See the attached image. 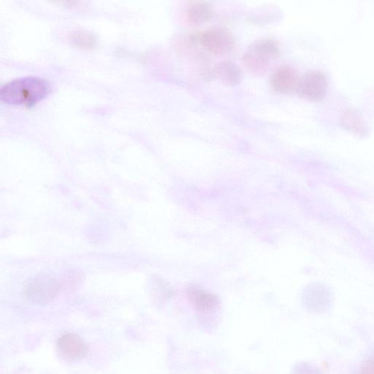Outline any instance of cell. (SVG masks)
<instances>
[{
  "label": "cell",
  "instance_id": "cell-10",
  "mask_svg": "<svg viewBox=\"0 0 374 374\" xmlns=\"http://www.w3.org/2000/svg\"><path fill=\"white\" fill-rule=\"evenodd\" d=\"M213 16V8L206 1L197 0L192 1L187 5L186 10V19L191 26L202 25L209 21Z\"/></svg>",
  "mask_w": 374,
  "mask_h": 374
},
{
  "label": "cell",
  "instance_id": "cell-7",
  "mask_svg": "<svg viewBox=\"0 0 374 374\" xmlns=\"http://www.w3.org/2000/svg\"><path fill=\"white\" fill-rule=\"evenodd\" d=\"M57 347L60 355L71 362L83 359L87 355L89 350L84 340L73 332L62 334L57 340Z\"/></svg>",
  "mask_w": 374,
  "mask_h": 374
},
{
  "label": "cell",
  "instance_id": "cell-2",
  "mask_svg": "<svg viewBox=\"0 0 374 374\" xmlns=\"http://www.w3.org/2000/svg\"><path fill=\"white\" fill-rule=\"evenodd\" d=\"M282 53L280 45L274 37H265L253 42L243 56L244 64L253 75H261L268 71Z\"/></svg>",
  "mask_w": 374,
  "mask_h": 374
},
{
  "label": "cell",
  "instance_id": "cell-16",
  "mask_svg": "<svg viewBox=\"0 0 374 374\" xmlns=\"http://www.w3.org/2000/svg\"><path fill=\"white\" fill-rule=\"evenodd\" d=\"M363 374H374V362L368 363L363 369Z\"/></svg>",
  "mask_w": 374,
  "mask_h": 374
},
{
  "label": "cell",
  "instance_id": "cell-15",
  "mask_svg": "<svg viewBox=\"0 0 374 374\" xmlns=\"http://www.w3.org/2000/svg\"><path fill=\"white\" fill-rule=\"evenodd\" d=\"M292 374H318L315 370L308 364H299L294 368Z\"/></svg>",
  "mask_w": 374,
  "mask_h": 374
},
{
  "label": "cell",
  "instance_id": "cell-13",
  "mask_svg": "<svg viewBox=\"0 0 374 374\" xmlns=\"http://www.w3.org/2000/svg\"><path fill=\"white\" fill-rule=\"evenodd\" d=\"M69 42L75 46L83 49H92L97 46V38L93 34L78 30L69 35Z\"/></svg>",
  "mask_w": 374,
  "mask_h": 374
},
{
  "label": "cell",
  "instance_id": "cell-12",
  "mask_svg": "<svg viewBox=\"0 0 374 374\" xmlns=\"http://www.w3.org/2000/svg\"><path fill=\"white\" fill-rule=\"evenodd\" d=\"M307 302L315 309H323L329 300V293L326 287L321 285H314L306 294Z\"/></svg>",
  "mask_w": 374,
  "mask_h": 374
},
{
  "label": "cell",
  "instance_id": "cell-9",
  "mask_svg": "<svg viewBox=\"0 0 374 374\" xmlns=\"http://www.w3.org/2000/svg\"><path fill=\"white\" fill-rule=\"evenodd\" d=\"M213 74L220 82L229 86L237 85L242 78V71L235 62L231 60L219 62L213 68Z\"/></svg>",
  "mask_w": 374,
  "mask_h": 374
},
{
  "label": "cell",
  "instance_id": "cell-1",
  "mask_svg": "<svg viewBox=\"0 0 374 374\" xmlns=\"http://www.w3.org/2000/svg\"><path fill=\"white\" fill-rule=\"evenodd\" d=\"M49 90L50 87L45 80L28 77L6 84L0 91V97L7 104L30 106L43 100Z\"/></svg>",
  "mask_w": 374,
  "mask_h": 374
},
{
  "label": "cell",
  "instance_id": "cell-3",
  "mask_svg": "<svg viewBox=\"0 0 374 374\" xmlns=\"http://www.w3.org/2000/svg\"><path fill=\"white\" fill-rule=\"evenodd\" d=\"M186 42L193 46H199L213 55H229L235 47L233 35L224 28H213L195 32L187 36Z\"/></svg>",
  "mask_w": 374,
  "mask_h": 374
},
{
  "label": "cell",
  "instance_id": "cell-11",
  "mask_svg": "<svg viewBox=\"0 0 374 374\" xmlns=\"http://www.w3.org/2000/svg\"><path fill=\"white\" fill-rule=\"evenodd\" d=\"M341 126L358 136L368 134V126L365 119L355 110L348 108L342 110L339 115Z\"/></svg>",
  "mask_w": 374,
  "mask_h": 374
},
{
  "label": "cell",
  "instance_id": "cell-5",
  "mask_svg": "<svg viewBox=\"0 0 374 374\" xmlns=\"http://www.w3.org/2000/svg\"><path fill=\"white\" fill-rule=\"evenodd\" d=\"M328 84V75L325 72L310 71L301 78L297 93L305 100H322L327 95Z\"/></svg>",
  "mask_w": 374,
  "mask_h": 374
},
{
  "label": "cell",
  "instance_id": "cell-6",
  "mask_svg": "<svg viewBox=\"0 0 374 374\" xmlns=\"http://www.w3.org/2000/svg\"><path fill=\"white\" fill-rule=\"evenodd\" d=\"M301 78L299 72L292 66H280L271 76L270 88L279 95H290L298 91Z\"/></svg>",
  "mask_w": 374,
  "mask_h": 374
},
{
  "label": "cell",
  "instance_id": "cell-14",
  "mask_svg": "<svg viewBox=\"0 0 374 374\" xmlns=\"http://www.w3.org/2000/svg\"><path fill=\"white\" fill-rule=\"evenodd\" d=\"M59 280L62 290L72 291L82 283L83 276L81 273L71 271L64 274Z\"/></svg>",
  "mask_w": 374,
  "mask_h": 374
},
{
  "label": "cell",
  "instance_id": "cell-4",
  "mask_svg": "<svg viewBox=\"0 0 374 374\" xmlns=\"http://www.w3.org/2000/svg\"><path fill=\"white\" fill-rule=\"evenodd\" d=\"M59 278L48 274L36 276L24 284L25 299L35 304H47L55 300L61 291Z\"/></svg>",
  "mask_w": 374,
  "mask_h": 374
},
{
  "label": "cell",
  "instance_id": "cell-8",
  "mask_svg": "<svg viewBox=\"0 0 374 374\" xmlns=\"http://www.w3.org/2000/svg\"><path fill=\"white\" fill-rule=\"evenodd\" d=\"M186 298L194 308L202 313L215 310L220 305L217 296L197 287H192L186 290Z\"/></svg>",
  "mask_w": 374,
  "mask_h": 374
}]
</instances>
